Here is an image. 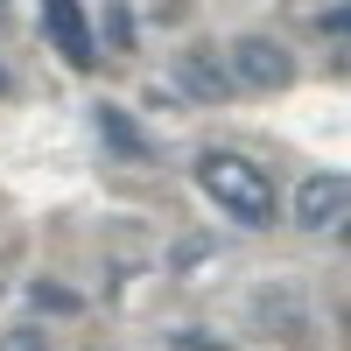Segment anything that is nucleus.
<instances>
[{
  "label": "nucleus",
  "instance_id": "f257e3e1",
  "mask_svg": "<svg viewBox=\"0 0 351 351\" xmlns=\"http://www.w3.org/2000/svg\"><path fill=\"white\" fill-rule=\"evenodd\" d=\"M197 183H204V197H211L218 211H232L246 232H267V225H274V183H267L246 155L204 148V155H197Z\"/></svg>",
  "mask_w": 351,
  "mask_h": 351
},
{
  "label": "nucleus",
  "instance_id": "f03ea898",
  "mask_svg": "<svg viewBox=\"0 0 351 351\" xmlns=\"http://www.w3.org/2000/svg\"><path fill=\"white\" fill-rule=\"evenodd\" d=\"M225 71H232V84H246V92H288V84H295V49L274 43V36H239L225 49Z\"/></svg>",
  "mask_w": 351,
  "mask_h": 351
},
{
  "label": "nucleus",
  "instance_id": "7ed1b4c3",
  "mask_svg": "<svg viewBox=\"0 0 351 351\" xmlns=\"http://www.w3.org/2000/svg\"><path fill=\"white\" fill-rule=\"evenodd\" d=\"M344 211H351V183L337 169H316L295 183V225L302 232H330V225H344Z\"/></svg>",
  "mask_w": 351,
  "mask_h": 351
},
{
  "label": "nucleus",
  "instance_id": "20e7f679",
  "mask_svg": "<svg viewBox=\"0 0 351 351\" xmlns=\"http://www.w3.org/2000/svg\"><path fill=\"white\" fill-rule=\"evenodd\" d=\"M176 92L197 99V106H225L239 84H232V71H225L218 49H183V56H176Z\"/></svg>",
  "mask_w": 351,
  "mask_h": 351
},
{
  "label": "nucleus",
  "instance_id": "39448f33",
  "mask_svg": "<svg viewBox=\"0 0 351 351\" xmlns=\"http://www.w3.org/2000/svg\"><path fill=\"white\" fill-rule=\"evenodd\" d=\"M43 14H49V43H56V56H64L71 71H92V64H99V43H92V28H84L77 0H43Z\"/></svg>",
  "mask_w": 351,
  "mask_h": 351
},
{
  "label": "nucleus",
  "instance_id": "423d86ee",
  "mask_svg": "<svg viewBox=\"0 0 351 351\" xmlns=\"http://www.w3.org/2000/svg\"><path fill=\"white\" fill-rule=\"evenodd\" d=\"M99 127H106V141H112V148H120L127 162H148V134H141L134 120H120V112L106 106V112H99Z\"/></svg>",
  "mask_w": 351,
  "mask_h": 351
},
{
  "label": "nucleus",
  "instance_id": "0eeeda50",
  "mask_svg": "<svg viewBox=\"0 0 351 351\" xmlns=\"http://www.w3.org/2000/svg\"><path fill=\"white\" fill-rule=\"evenodd\" d=\"M106 43H112V49H134V14L120 8V0L106 8Z\"/></svg>",
  "mask_w": 351,
  "mask_h": 351
},
{
  "label": "nucleus",
  "instance_id": "6e6552de",
  "mask_svg": "<svg viewBox=\"0 0 351 351\" xmlns=\"http://www.w3.org/2000/svg\"><path fill=\"white\" fill-rule=\"evenodd\" d=\"M0 351H56L43 330H28V324H14V330H0Z\"/></svg>",
  "mask_w": 351,
  "mask_h": 351
},
{
  "label": "nucleus",
  "instance_id": "1a4fd4ad",
  "mask_svg": "<svg viewBox=\"0 0 351 351\" xmlns=\"http://www.w3.org/2000/svg\"><path fill=\"white\" fill-rule=\"evenodd\" d=\"M0 92H8V71H0Z\"/></svg>",
  "mask_w": 351,
  "mask_h": 351
}]
</instances>
